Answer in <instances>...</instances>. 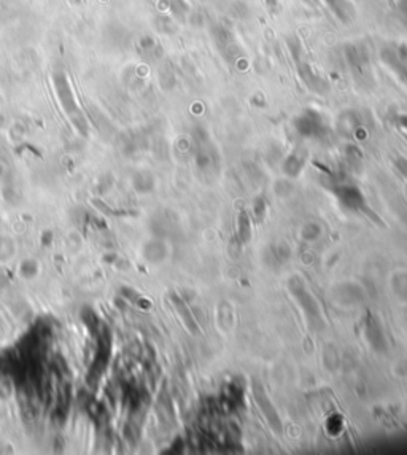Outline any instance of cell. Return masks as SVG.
Segmentation results:
<instances>
[{
    "instance_id": "cell-6",
    "label": "cell",
    "mask_w": 407,
    "mask_h": 455,
    "mask_svg": "<svg viewBox=\"0 0 407 455\" xmlns=\"http://www.w3.org/2000/svg\"><path fill=\"white\" fill-rule=\"evenodd\" d=\"M398 123H399V126H401V127H403V129H406V131H407V115H403V117H399Z\"/></svg>"
},
{
    "instance_id": "cell-2",
    "label": "cell",
    "mask_w": 407,
    "mask_h": 455,
    "mask_svg": "<svg viewBox=\"0 0 407 455\" xmlns=\"http://www.w3.org/2000/svg\"><path fill=\"white\" fill-rule=\"evenodd\" d=\"M296 129L299 134L305 137H318L320 134L324 132V123L321 117L314 110H309L302 113L301 117L296 120Z\"/></svg>"
},
{
    "instance_id": "cell-3",
    "label": "cell",
    "mask_w": 407,
    "mask_h": 455,
    "mask_svg": "<svg viewBox=\"0 0 407 455\" xmlns=\"http://www.w3.org/2000/svg\"><path fill=\"white\" fill-rule=\"evenodd\" d=\"M336 193L340 202L348 209H362V206H364L362 194L355 187H339Z\"/></svg>"
},
{
    "instance_id": "cell-4",
    "label": "cell",
    "mask_w": 407,
    "mask_h": 455,
    "mask_svg": "<svg viewBox=\"0 0 407 455\" xmlns=\"http://www.w3.org/2000/svg\"><path fill=\"white\" fill-rule=\"evenodd\" d=\"M256 401H258V405L261 406V409H264V414H266V417L269 419V422H271V425L273 427H278L280 425V422H278V419H277V415H275V412H273V407H272V405H271V401L267 400V396L264 395V392H263V388H259V387H256Z\"/></svg>"
},
{
    "instance_id": "cell-5",
    "label": "cell",
    "mask_w": 407,
    "mask_h": 455,
    "mask_svg": "<svg viewBox=\"0 0 407 455\" xmlns=\"http://www.w3.org/2000/svg\"><path fill=\"white\" fill-rule=\"evenodd\" d=\"M328 3V6L331 10L336 13V16L342 19L343 23L348 21L350 18V3L347 0H324Z\"/></svg>"
},
{
    "instance_id": "cell-1",
    "label": "cell",
    "mask_w": 407,
    "mask_h": 455,
    "mask_svg": "<svg viewBox=\"0 0 407 455\" xmlns=\"http://www.w3.org/2000/svg\"><path fill=\"white\" fill-rule=\"evenodd\" d=\"M290 48H291V54L294 57V64L297 67V73L299 76L307 83L309 88H314V89H318L320 86L324 85V81L320 78V75L315 73V70L312 69V66L304 59V54H302V49H301V45L297 42H291L290 43Z\"/></svg>"
}]
</instances>
